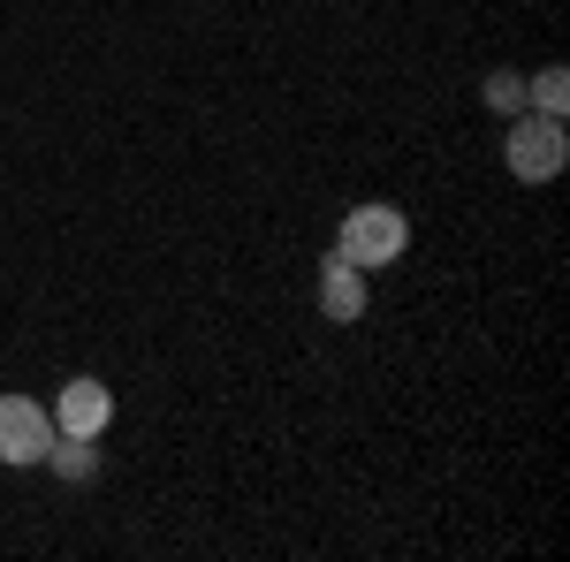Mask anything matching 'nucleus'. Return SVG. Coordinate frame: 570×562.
Wrapping results in <instances>:
<instances>
[{
	"label": "nucleus",
	"mask_w": 570,
	"mask_h": 562,
	"mask_svg": "<svg viewBox=\"0 0 570 562\" xmlns=\"http://www.w3.org/2000/svg\"><path fill=\"white\" fill-rule=\"evenodd\" d=\"M403 244H411V220H403V206H351L343 214V236H335V252L351 266H395L403 259Z\"/></svg>",
	"instance_id": "nucleus-1"
},
{
	"label": "nucleus",
	"mask_w": 570,
	"mask_h": 562,
	"mask_svg": "<svg viewBox=\"0 0 570 562\" xmlns=\"http://www.w3.org/2000/svg\"><path fill=\"white\" fill-rule=\"evenodd\" d=\"M502 160H510L518 183H548V175H563V160H570L563 122H556V115H518V122H510V145H502Z\"/></svg>",
	"instance_id": "nucleus-2"
},
{
	"label": "nucleus",
	"mask_w": 570,
	"mask_h": 562,
	"mask_svg": "<svg viewBox=\"0 0 570 562\" xmlns=\"http://www.w3.org/2000/svg\"><path fill=\"white\" fill-rule=\"evenodd\" d=\"M53 448V411L39 395H0V464H46Z\"/></svg>",
	"instance_id": "nucleus-3"
},
{
	"label": "nucleus",
	"mask_w": 570,
	"mask_h": 562,
	"mask_svg": "<svg viewBox=\"0 0 570 562\" xmlns=\"http://www.w3.org/2000/svg\"><path fill=\"white\" fill-rule=\"evenodd\" d=\"M107 426H115V388H107V381H91V373H77V381H61V403H53V433H77V441H99Z\"/></svg>",
	"instance_id": "nucleus-4"
},
{
	"label": "nucleus",
	"mask_w": 570,
	"mask_h": 562,
	"mask_svg": "<svg viewBox=\"0 0 570 562\" xmlns=\"http://www.w3.org/2000/svg\"><path fill=\"white\" fill-rule=\"evenodd\" d=\"M320 312H327L335 327H351L357 312H365V266H351L343 252H327V266H320Z\"/></svg>",
	"instance_id": "nucleus-5"
},
{
	"label": "nucleus",
	"mask_w": 570,
	"mask_h": 562,
	"mask_svg": "<svg viewBox=\"0 0 570 562\" xmlns=\"http://www.w3.org/2000/svg\"><path fill=\"white\" fill-rule=\"evenodd\" d=\"M532 107H540V115H556V122H563V107H570V69H563V61H548V69H540V77H532Z\"/></svg>",
	"instance_id": "nucleus-6"
},
{
	"label": "nucleus",
	"mask_w": 570,
	"mask_h": 562,
	"mask_svg": "<svg viewBox=\"0 0 570 562\" xmlns=\"http://www.w3.org/2000/svg\"><path fill=\"white\" fill-rule=\"evenodd\" d=\"M487 99H494L502 115H518V107H525V77H510V69H494V77H487Z\"/></svg>",
	"instance_id": "nucleus-7"
}]
</instances>
